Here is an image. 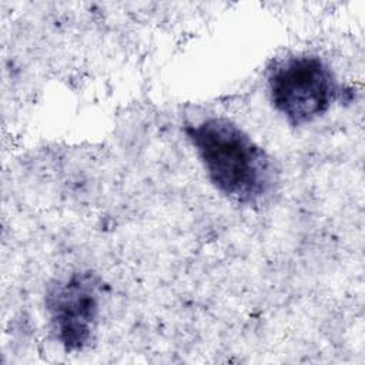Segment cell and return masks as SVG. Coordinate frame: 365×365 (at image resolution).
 Returning a JSON list of instances; mask_svg holds the SVG:
<instances>
[{
	"label": "cell",
	"mask_w": 365,
	"mask_h": 365,
	"mask_svg": "<svg viewBox=\"0 0 365 365\" xmlns=\"http://www.w3.org/2000/svg\"><path fill=\"white\" fill-rule=\"evenodd\" d=\"M215 190L237 205L265 202L278 184L272 157L238 124L207 117L184 127Z\"/></svg>",
	"instance_id": "obj_1"
},
{
	"label": "cell",
	"mask_w": 365,
	"mask_h": 365,
	"mask_svg": "<svg viewBox=\"0 0 365 365\" xmlns=\"http://www.w3.org/2000/svg\"><path fill=\"white\" fill-rule=\"evenodd\" d=\"M267 87L272 107L292 127L321 118L346 93L331 67L308 53L278 60L268 71Z\"/></svg>",
	"instance_id": "obj_2"
},
{
	"label": "cell",
	"mask_w": 365,
	"mask_h": 365,
	"mask_svg": "<svg viewBox=\"0 0 365 365\" xmlns=\"http://www.w3.org/2000/svg\"><path fill=\"white\" fill-rule=\"evenodd\" d=\"M101 295V279L91 271H73L47 287L46 312L51 331L66 352H81L94 341Z\"/></svg>",
	"instance_id": "obj_3"
}]
</instances>
